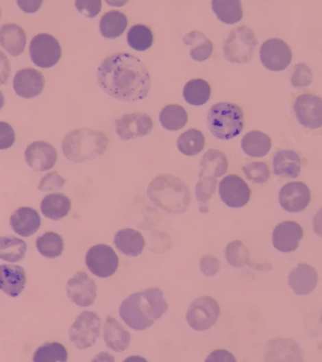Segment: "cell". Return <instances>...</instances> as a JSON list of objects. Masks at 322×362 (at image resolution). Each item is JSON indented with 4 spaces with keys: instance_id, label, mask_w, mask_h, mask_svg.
<instances>
[{
    "instance_id": "obj_1",
    "label": "cell",
    "mask_w": 322,
    "mask_h": 362,
    "mask_svg": "<svg viewBox=\"0 0 322 362\" xmlns=\"http://www.w3.org/2000/svg\"><path fill=\"white\" fill-rule=\"evenodd\" d=\"M97 82L108 95L127 102L145 99L151 86L150 75L145 64L126 52L115 53L101 60Z\"/></svg>"
},
{
    "instance_id": "obj_2",
    "label": "cell",
    "mask_w": 322,
    "mask_h": 362,
    "mask_svg": "<svg viewBox=\"0 0 322 362\" xmlns=\"http://www.w3.org/2000/svg\"><path fill=\"white\" fill-rule=\"evenodd\" d=\"M168 308L162 291L152 287L128 295L121 302L119 314L128 327L142 331L161 318Z\"/></svg>"
},
{
    "instance_id": "obj_3",
    "label": "cell",
    "mask_w": 322,
    "mask_h": 362,
    "mask_svg": "<svg viewBox=\"0 0 322 362\" xmlns=\"http://www.w3.org/2000/svg\"><path fill=\"white\" fill-rule=\"evenodd\" d=\"M147 195L151 202L169 214H182L190 203V193L186 184L171 174H160L149 183Z\"/></svg>"
},
{
    "instance_id": "obj_4",
    "label": "cell",
    "mask_w": 322,
    "mask_h": 362,
    "mask_svg": "<svg viewBox=\"0 0 322 362\" xmlns=\"http://www.w3.org/2000/svg\"><path fill=\"white\" fill-rule=\"evenodd\" d=\"M109 145L107 135L88 128H79L66 134L62 142L64 156L73 162H84L103 155Z\"/></svg>"
},
{
    "instance_id": "obj_5",
    "label": "cell",
    "mask_w": 322,
    "mask_h": 362,
    "mask_svg": "<svg viewBox=\"0 0 322 362\" xmlns=\"http://www.w3.org/2000/svg\"><path fill=\"white\" fill-rule=\"evenodd\" d=\"M227 168V158L219 149H210L201 157L199 180L195 186V195L201 213L209 212L208 202L216 189L217 178L224 175Z\"/></svg>"
},
{
    "instance_id": "obj_6",
    "label": "cell",
    "mask_w": 322,
    "mask_h": 362,
    "mask_svg": "<svg viewBox=\"0 0 322 362\" xmlns=\"http://www.w3.org/2000/svg\"><path fill=\"white\" fill-rule=\"evenodd\" d=\"M244 123L243 109L234 103H216L208 113V128L217 139L229 140L236 137L243 130Z\"/></svg>"
},
{
    "instance_id": "obj_7",
    "label": "cell",
    "mask_w": 322,
    "mask_h": 362,
    "mask_svg": "<svg viewBox=\"0 0 322 362\" xmlns=\"http://www.w3.org/2000/svg\"><path fill=\"white\" fill-rule=\"evenodd\" d=\"M257 43L254 32L247 25H239L230 31L224 42V57L232 63H247L253 58Z\"/></svg>"
},
{
    "instance_id": "obj_8",
    "label": "cell",
    "mask_w": 322,
    "mask_h": 362,
    "mask_svg": "<svg viewBox=\"0 0 322 362\" xmlns=\"http://www.w3.org/2000/svg\"><path fill=\"white\" fill-rule=\"evenodd\" d=\"M101 319L92 311L79 314L69 330L70 341L78 349H86L95 343L100 335Z\"/></svg>"
},
{
    "instance_id": "obj_9",
    "label": "cell",
    "mask_w": 322,
    "mask_h": 362,
    "mask_svg": "<svg viewBox=\"0 0 322 362\" xmlns=\"http://www.w3.org/2000/svg\"><path fill=\"white\" fill-rule=\"evenodd\" d=\"M220 314L217 301L210 296L196 298L188 306L186 319L194 330L204 331L215 324Z\"/></svg>"
},
{
    "instance_id": "obj_10",
    "label": "cell",
    "mask_w": 322,
    "mask_h": 362,
    "mask_svg": "<svg viewBox=\"0 0 322 362\" xmlns=\"http://www.w3.org/2000/svg\"><path fill=\"white\" fill-rule=\"evenodd\" d=\"M29 51L32 61L41 68L55 66L62 54L58 40L47 33L34 36L30 41Z\"/></svg>"
},
{
    "instance_id": "obj_11",
    "label": "cell",
    "mask_w": 322,
    "mask_h": 362,
    "mask_svg": "<svg viewBox=\"0 0 322 362\" xmlns=\"http://www.w3.org/2000/svg\"><path fill=\"white\" fill-rule=\"evenodd\" d=\"M85 263L89 271L96 276L108 278L116 272L119 258L110 246L101 243L88 250Z\"/></svg>"
},
{
    "instance_id": "obj_12",
    "label": "cell",
    "mask_w": 322,
    "mask_h": 362,
    "mask_svg": "<svg viewBox=\"0 0 322 362\" xmlns=\"http://www.w3.org/2000/svg\"><path fill=\"white\" fill-rule=\"evenodd\" d=\"M259 54L263 66L273 71L284 70L291 62L293 56L288 44L277 38L265 40L260 46Z\"/></svg>"
},
{
    "instance_id": "obj_13",
    "label": "cell",
    "mask_w": 322,
    "mask_h": 362,
    "mask_svg": "<svg viewBox=\"0 0 322 362\" xmlns=\"http://www.w3.org/2000/svg\"><path fill=\"white\" fill-rule=\"evenodd\" d=\"M293 111L297 121L304 127L318 129L322 124V103L314 94L304 93L296 97Z\"/></svg>"
},
{
    "instance_id": "obj_14",
    "label": "cell",
    "mask_w": 322,
    "mask_h": 362,
    "mask_svg": "<svg viewBox=\"0 0 322 362\" xmlns=\"http://www.w3.org/2000/svg\"><path fill=\"white\" fill-rule=\"evenodd\" d=\"M221 200L230 208H241L250 200L251 190L246 182L235 174L224 177L219 184Z\"/></svg>"
},
{
    "instance_id": "obj_15",
    "label": "cell",
    "mask_w": 322,
    "mask_h": 362,
    "mask_svg": "<svg viewBox=\"0 0 322 362\" xmlns=\"http://www.w3.org/2000/svg\"><path fill=\"white\" fill-rule=\"evenodd\" d=\"M115 126L120 138L129 141L149 134L153 129V122L146 113L132 112L116 119Z\"/></svg>"
},
{
    "instance_id": "obj_16",
    "label": "cell",
    "mask_w": 322,
    "mask_h": 362,
    "mask_svg": "<svg viewBox=\"0 0 322 362\" xmlns=\"http://www.w3.org/2000/svg\"><path fill=\"white\" fill-rule=\"evenodd\" d=\"M68 298L79 306L92 305L97 296L95 282L84 271L77 272L66 283Z\"/></svg>"
},
{
    "instance_id": "obj_17",
    "label": "cell",
    "mask_w": 322,
    "mask_h": 362,
    "mask_svg": "<svg viewBox=\"0 0 322 362\" xmlns=\"http://www.w3.org/2000/svg\"><path fill=\"white\" fill-rule=\"evenodd\" d=\"M311 200L310 191L302 182H291L284 184L279 192L281 206L289 213L305 210Z\"/></svg>"
},
{
    "instance_id": "obj_18",
    "label": "cell",
    "mask_w": 322,
    "mask_h": 362,
    "mask_svg": "<svg viewBox=\"0 0 322 362\" xmlns=\"http://www.w3.org/2000/svg\"><path fill=\"white\" fill-rule=\"evenodd\" d=\"M304 232L301 226L293 221L278 224L272 232V243L277 250L288 253L295 251L302 239Z\"/></svg>"
},
{
    "instance_id": "obj_19",
    "label": "cell",
    "mask_w": 322,
    "mask_h": 362,
    "mask_svg": "<svg viewBox=\"0 0 322 362\" xmlns=\"http://www.w3.org/2000/svg\"><path fill=\"white\" fill-rule=\"evenodd\" d=\"M58 158L55 149L50 143L34 141L25 149V159L27 165L36 171L51 169Z\"/></svg>"
},
{
    "instance_id": "obj_20",
    "label": "cell",
    "mask_w": 322,
    "mask_h": 362,
    "mask_svg": "<svg viewBox=\"0 0 322 362\" xmlns=\"http://www.w3.org/2000/svg\"><path fill=\"white\" fill-rule=\"evenodd\" d=\"M42 74L34 68H24L16 71L13 79V88L18 96L26 99L40 95L44 88Z\"/></svg>"
},
{
    "instance_id": "obj_21",
    "label": "cell",
    "mask_w": 322,
    "mask_h": 362,
    "mask_svg": "<svg viewBox=\"0 0 322 362\" xmlns=\"http://www.w3.org/2000/svg\"><path fill=\"white\" fill-rule=\"evenodd\" d=\"M266 361H302V352L299 344L292 339L275 338L267 346Z\"/></svg>"
},
{
    "instance_id": "obj_22",
    "label": "cell",
    "mask_w": 322,
    "mask_h": 362,
    "mask_svg": "<svg viewBox=\"0 0 322 362\" xmlns=\"http://www.w3.org/2000/svg\"><path fill=\"white\" fill-rule=\"evenodd\" d=\"M318 273L311 265L299 263L289 274L288 282L297 295H307L316 287Z\"/></svg>"
},
{
    "instance_id": "obj_23",
    "label": "cell",
    "mask_w": 322,
    "mask_h": 362,
    "mask_svg": "<svg viewBox=\"0 0 322 362\" xmlns=\"http://www.w3.org/2000/svg\"><path fill=\"white\" fill-rule=\"evenodd\" d=\"M272 167L278 177L296 178L301 171V159L293 149H280L273 157Z\"/></svg>"
},
{
    "instance_id": "obj_24",
    "label": "cell",
    "mask_w": 322,
    "mask_h": 362,
    "mask_svg": "<svg viewBox=\"0 0 322 362\" xmlns=\"http://www.w3.org/2000/svg\"><path fill=\"white\" fill-rule=\"evenodd\" d=\"M10 223L16 234L26 237L36 232L40 226L41 220L35 209L23 206L13 213L10 218Z\"/></svg>"
},
{
    "instance_id": "obj_25",
    "label": "cell",
    "mask_w": 322,
    "mask_h": 362,
    "mask_svg": "<svg viewBox=\"0 0 322 362\" xmlns=\"http://www.w3.org/2000/svg\"><path fill=\"white\" fill-rule=\"evenodd\" d=\"M26 282L24 269L19 265H0V289L11 297H17Z\"/></svg>"
},
{
    "instance_id": "obj_26",
    "label": "cell",
    "mask_w": 322,
    "mask_h": 362,
    "mask_svg": "<svg viewBox=\"0 0 322 362\" xmlns=\"http://www.w3.org/2000/svg\"><path fill=\"white\" fill-rule=\"evenodd\" d=\"M103 339L106 346L121 352L127 348L130 343V335L116 319L108 315L103 326Z\"/></svg>"
},
{
    "instance_id": "obj_27",
    "label": "cell",
    "mask_w": 322,
    "mask_h": 362,
    "mask_svg": "<svg viewBox=\"0 0 322 362\" xmlns=\"http://www.w3.org/2000/svg\"><path fill=\"white\" fill-rule=\"evenodd\" d=\"M24 29L17 24L6 23L0 28V44L12 56L21 54L26 45Z\"/></svg>"
},
{
    "instance_id": "obj_28",
    "label": "cell",
    "mask_w": 322,
    "mask_h": 362,
    "mask_svg": "<svg viewBox=\"0 0 322 362\" xmlns=\"http://www.w3.org/2000/svg\"><path fill=\"white\" fill-rule=\"evenodd\" d=\"M114 243L122 254L129 256H137L142 253L145 241L139 231L127 228L119 230L115 234Z\"/></svg>"
},
{
    "instance_id": "obj_29",
    "label": "cell",
    "mask_w": 322,
    "mask_h": 362,
    "mask_svg": "<svg viewBox=\"0 0 322 362\" xmlns=\"http://www.w3.org/2000/svg\"><path fill=\"white\" fill-rule=\"evenodd\" d=\"M70 199L63 193H50L42 199L40 210L43 215L53 220H60L71 210Z\"/></svg>"
},
{
    "instance_id": "obj_30",
    "label": "cell",
    "mask_w": 322,
    "mask_h": 362,
    "mask_svg": "<svg viewBox=\"0 0 322 362\" xmlns=\"http://www.w3.org/2000/svg\"><path fill=\"white\" fill-rule=\"evenodd\" d=\"M183 43L190 47V56L195 61H204L212 54V42L201 31L193 30L183 37Z\"/></svg>"
},
{
    "instance_id": "obj_31",
    "label": "cell",
    "mask_w": 322,
    "mask_h": 362,
    "mask_svg": "<svg viewBox=\"0 0 322 362\" xmlns=\"http://www.w3.org/2000/svg\"><path fill=\"white\" fill-rule=\"evenodd\" d=\"M225 258L227 263L234 267H240L245 265L256 269L269 270L271 265L268 264H256L249 259V253L245 245L240 240L229 243L225 250Z\"/></svg>"
},
{
    "instance_id": "obj_32",
    "label": "cell",
    "mask_w": 322,
    "mask_h": 362,
    "mask_svg": "<svg viewBox=\"0 0 322 362\" xmlns=\"http://www.w3.org/2000/svg\"><path fill=\"white\" fill-rule=\"evenodd\" d=\"M243 152L251 157L265 156L271 149V140L264 132L253 130L245 134L241 140Z\"/></svg>"
},
{
    "instance_id": "obj_33",
    "label": "cell",
    "mask_w": 322,
    "mask_h": 362,
    "mask_svg": "<svg viewBox=\"0 0 322 362\" xmlns=\"http://www.w3.org/2000/svg\"><path fill=\"white\" fill-rule=\"evenodd\" d=\"M127 25L126 15L119 10H110L99 21V31L106 38L113 39L121 36Z\"/></svg>"
},
{
    "instance_id": "obj_34",
    "label": "cell",
    "mask_w": 322,
    "mask_h": 362,
    "mask_svg": "<svg viewBox=\"0 0 322 362\" xmlns=\"http://www.w3.org/2000/svg\"><path fill=\"white\" fill-rule=\"evenodd\" d=\"M182 93L184 99L190 105L201 106L209 100L211 88L205 80L193 79L184 85Z\"/></svg>"
},
{
    "instance_id": "obj_35",
    "label": "cell",
    "mask_w": 322,
    "mask_h": 362,
    "mask_svg": "<svg viewBox=\"0 0 322 362\" xmlns=\"http://www.w3.org/2000/svg\"><path fill=\"white\" fill-rule=\"evenodd\" d=\"M211 8L216 17L226 24H234L243 17L242 3L238 0H214Z\"/></svg>"
},
{
    "instance_id": "obj_36",
    "label": "cell",
    "mask_w": 322,
    "mask_h": 362,
    "mask_svg": "<svg viewBox=\"0 0 322 362\" xmlns=\"http://www.w3.org/2000/svg\"><path fill=\"white\" fill-rule=\"evenodd\" d=\"M162 126L166 130L175 131L184 128L188 121L185 109L177 104L165 106L159 114Z\"/></svg>"
},
{
    "instance_id": "obj_37",
    "label": "cell",
    "mask_w": 322,
    "mask_h": 362,
    "mask_svg": "<svg viewBox=\"0 0 322 362\" xmlns=\"http://www.w3.org/2000/svg\"><path fill=\"white\" fill-rule=\"evenodd\" d=\"M177 146L183 154L189 156H195L203 149L205 137L200 130L189 129L179 136Z\"/></svg>"
},
{
    "instance_id": "obj_38",
    "label": "cell",
    "mask_w": 322,
    "mask_h": 362,
    "mask_svg": "<svg viewBox=\"0 0 322 362\" xmlns=\"http://www.w3.org/2000/svg\"><path fill=\"white\" fill-rule=\"evenodd\" d=\"M25 242L13 236L0 237V258L14 263L23 259L25 255Z\"/></svg>"
},
{
    "instance_id": "obj_39",
    "label": "cell",
    "mask_w": 322,
    "mask_h": 362,
    "mask_svg": "<svg viewBox=\"0 0 322 362\" xmlns=\"http://www.w3.org/2000/svg\"><path fill=\"white\" fill-rule=\"evenodd\" d=\"M38 251L49 258L59 256L64 249V242L61 236L53 232H47L38 237L36 241Z\"/></svg>"
},
{
    "instance_id": "obj_40",
    "label": "cell",
    "mask_w": 322,
    "mask_h": 362,
    "mask_svg": "<svg viewBox=\"0 0 322 362\" xmlns=\"http://www.w3.org/2000/svg\"><path fill=\"white\" fill-rule=\"evenodd\" d=\"M127 41L133 49L138 51H145L153 44V32L144 24L134 25L127 32Z\"/></svg>"
},
{
    "instance_id": "obj_41",
    "label": "cell",
    "mask_w": 322,
    "mask_h": 362,
    "mask_svg": "<svg viewBox=\"0 0 322 362\" xmlns=\"http://www.w3.org/2000/svg\"><path fill=\"white\" fill-rule=\"evenodd\" d=\"M67 359V351L62 343L48 342L36 350L32 360L34 362H65Z\"/></svg>"
},
{
    "instance_id": "obj_42",
    "label": "cell",
    "mask_w": 322,
    "mask_h": 362,
    "mask_svg": "<svg viewBox=\"0 0 322 362\" xmlns=\"http://www.w3.org/2000/svg\"><path fill=\"white\" fill-rule=\"evenodd\" d=\"M243 170L247 179L256 184L265 183L270 177L269 167L264 162H251L243 167Z\"/></svg>"
},
{
    "instance_id": "obj_43",
    "label": "cell",
    "mask_w": 322,
    "mask_h": 362,
    "mask_svg": "<svg viewBox=\"0 0 322 362\" xmlns=\"http://www.w3.org/2000/svg\"><path fill=\"white\" fill-rule=\"evenodd\" d=\"M313 73L306 63H298L294 66L290 83L295 88L308 86L312 82Z\"/></svg>"
},
{
    "instance_id": "obj_44",
    "label": "cell",
    "mask_w": 322,
    "mask_h": 362,
    "mask_svg": "<svg viewBox=\"0 0 322 362\" xmlns=\"http://www.w3.org/2000/svg\"><path fill=\"white\" fill-rule=\"evenodd\" d=\"M66 180L56 171L47 173L42 178L38 189L44 192L56 191L62 188Z\"/></svg>"
},
{
    "instance_id": "obj_45",
    "label": "cell",
    "mask_w": 322,
    "mask_h": 362,
    "mask_svg": "<svg viewBox=\"0 0 322 362\" xmlns=\"http://www.w3.org/2000/svg\"><path fill=\"white\" fill-rule=\"evenodd\" d=\"M199 268L206 276H214L220 269V261L212 255H204L200 258Z\"/></svg>"
},
{
    "instance_id": "obj_46",
    "label": "cell",
    "mask_w": 322,
    "mask_h": 362,
    "mask_svg": "<svg viewBox=\"0 0 322 362\" xmlns=\"http://www.w3.org/2000/svg\"><path fill=\"white\" fill-rule=\"evenodd\" d=\"M78 11L88 18L95 17L101 10V1H75Z\"/></svg>"
},
{
    "instance_id": "obj_47",
    "label": "cell",
    "mask_w": 322,
    "mask_h": 362,
    "mask_svg": "<svg viewBox=\"0 0 322 362\" xmlns=\"http://www.w3.org/2000/svg\"><path fill=\"white\" fill-rule=\"evenodd\" d=\"M15 141V132L8 123L0 121V149L10 147Z\"/></svg>"
},
{
    "instance_id": "obj_48",
    "label": "cell",
    "mask_w": 322,
    "mask_h": 362,
    "mask_svg": "<svg viewBox=\"0 0 322 362\" xmlns=\"http://www.w3.org/2000/svg\"><path fill=\"white\" fill-rule=\"evenodd\" d=\"M206 361H236L234 357L226 350H215L206 359Z\"/></svg>"
},
{
    "instance_id": "obj_49",
    "label": "cell",
    "mask_w": 322,
    "mask_h": 362,
    "mask_svg": "<svg viewBox=\"0 0 322 362\" xmlns=\"http://www.w3.org/2000/svg\"><path fill=\"white\" fill-rule=\"evenodd\" d=\"M10 64L7 56L0 50V84L8 82L10 74Z\"/></svg>"
},
{
    "instance_id": "obj_50",
    "label": "cell",
    "mask_w": 322,
    "mask_h": 362,
    "mask_svg": "<svg viewBox=\"0 0 322 362\" xmlns=\"http://www.w3.org/2000/svg\"><path fill=\"white\" fill-rule=\"evenodd\" d=\"M16 3L23 12L34 13L40 8L42 1H16Z\"/></svg>"
},
{
    "instance_id": "obj_51",
    "label": "cell",
    "mask_w": 322,
    "mask_h": 362,
    "mask_svg": "<svg viewBox=\"0 0 322 362\" xmlns=\"http://www.w3.org/2000/svg\"><path fill=\"white\" fill-rule=\"evenodd\" d=\"M3 105H4V96L2 92L0 90V110L2 108Z\"/></svg>"
},
{
    "instance_id": "obj_52",
    "label": "cell",
    "mask_w": 322,
    "mask_h": 362,
    "mask_svg": "<svg viewBox=\"0 0 322 362\" xmlns=\"http://www.w3.org/2000/svg\"><path fill=\"white\" fill-rule=\"evenodd\" d=\"M0 14H1V10H0Z\"/></svg>"
}]
</instances>
